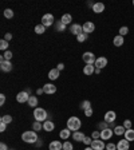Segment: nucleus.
<instances>
[{
	"label": "nucleus",
	"instance_id": "27",
	"mask_svg": "<svg viewBox=\"0 0 134 150\" xmlns=\"http://www.w3.org/2000/svg\"><path fill=\"white\" fill-rule=\"evenodd\" d=\"M27 103L30 105V107H38V98H36V96H34V95H31Z\"/></svg>",
	"mask_w": 134,
	"mask_h": 150
},
{
	"label": "nucleus",
	"instance_id": "30",
	"mask_svg": "<svg viewBox=\"0 0 134 150\" xmlns=\"http://www.w3.org/2000/svg\"><path fill=\"white\" fill-rule=\"evenodd\" d=\"M35 32L38 34V35H42V34H44V32H46V27L40 23V24L35 26Z\"/></svg>",
	"mask_w": 134,
	"mask_h": 150
},
{
	"label": "nucleus",
	"instance_id": "48",
	"mask_svg": "<svg viewBox=\"0 0 134 150\" xmlns=\"http://www.w3.org/2000/svg\"><path fill=\"white\" fill-rule=\"evenodd\" d=\"M0 150H10V149H8V146H7L4 142H1V144H0Z\"/></svg>",
	"mask_w": 134,
	"mask_h": 150
},
{
	"label": "nucleus",
	"instance_id": "53",
	"mask_svg": "<svg viewBox=\"0 0 134 150\" xmlns=\"http://www.w3.org/2000/svg\"><path fill=\"white\" fill-rule=\"evenodd\" d=\"M85 150H93V147H91V146H87V147H86V149H85Z\"/></svg>",
	"mask_w": 134,
	"mask_h": 150
},
{
	"label": "nucleus",
	"instance_id": "35",
	"mask_svg": "<svg viewBox=\"0 0 134 150\" xmlns=\"http://www.w3.org/2000/svg\"><path fill=\"white\" fill-rule=\"evenodd\" d=\"M77 40L79 42V43H83L85 40H87V34H85V32H82V34H79V35L77 36Z\"/></svg>",
	"mask_w": 134,
	"mask_h": 150
},
{
	"label": "nucleus",
	"instance_id": "13",
	"mask_svg": "<svg viewBox=\"0 0 134 150\" xmlns=\"http://www.w3.org/2000/svg\"><path fill=\"white\" fill-rule=\"evenodd\" d=\"M115 119H117V114H115V111H113V110H109L105 114V122H107V123H113Z\"/></svg>",
	"mask_w": 134,
	"mask_h": 150
},
{
	"label": "nucleus",
	"instance_id": "18",
	"mask_svg": "<svg viewBox=\"0 0 134 150\" xmlns=\"http://www.w3.org/2000/svg\"><path fill=\"white\" fill-rule=\"evenodd\" d=\"M54 129H55V125H54V122L52 121H44L43 122V130H46V131H54Z\"/></svg>",
	"mask_w": 134,
	"mask_h": 150
},
{
	"label": "nucleus",
	"instance_id": "17",
	"mask_svg": "<svg viewBox=\"0 0 134 150\" xmlns=\"http://www.w3.org/2000/svg\"><path fill=\"white\" fill-rule=\"evenodd\" d=\"M70 31L73 32V35L78 36L79 34H82V32H83V28H82V26H80V24H73V26H71V28H70Z\"/></svg>",
	"mask_w": 134,
	"mask_h": 150
},
{
	"label": "nucleus",
	"instance_id": "4",
	"mask_svg": "<svg viewBox=\"0 0 134 150\" xmlns=\"http://www.w3.org/2000/svg\"><path fill=\"white\" fill-rule=\"evenodd\" d=\"M54 22H55V19L51 13H46V15H43V18H42V24L44 27H51L52 24H54Z\"/></svg>",
	"mask_w": 134,
	"mask_h": 150
},
{
	"label": "nucleus",
	"instance_id": "2",
	"mask_svg": "<svg viewBox=\"0 0 134 150\" xmlns=\"http://www.w3.org/2000/svg\"><path fill=\"white\" fill-rule=\"evenodd\" d=\"M22 139L26 142V144H35L36 141L39 139L38 138V134H36V131H24L22 134Z\"/></svg>",
	"mask_w": 134,
	"mask_h": 150
},
{
	"label": "nucleus",
	"instance_id": "37",
	"mask_svg": "<svg viewBox=\"0 0 134 150\" xmlns=\"http://www.w3.org/2000/svg\"><path fill=\"white\" fill-rule=\"evenodd\" d=\"M129 34V28L128 27H121V28H119V35L121 36H125V35H128Z\"/></svg>",
	"mask_w": 134,
	"mask_h": 150
},
{
	"label": "nucleus",
	"instance_id": "45",
	"mask_svg": "<svg viewBox=\"0 0 134 150\" xmlns=\"http://www.w3.org/2000/svg\"><path fill=\"white\" fill-rule=\"evenodd\" d=\"M85 115H86V117H91V115H93V109L85 110Z\"/></svg>",
	"mask_w": 134,
	"mask_h": 150
},
{
	"label": "nucleus",
	"instance_id": "40",
	"mask_svg": "<svg viewBox=\"0 0 134 150\" xmlns=\"http://www.w3.org/2000/svg\"><path fill=\"white\" fill-rule=\"evenodd\" d=\"M3 56H4V59H6V61H11V58H12V52L8 50V51H6L3 54Z\"/></svg>",
	"mask_w": 134,
	"mask_h": 150
},
{
	"label": "nucleus",
	"instance_id": "33",
	"mask_svg": "<svg viewBox=\"0 0 134 150\" xmlns=\"http://www.w3.org/2000/svg\"><path fill=\"white\" fill-rule=\"evenodd\" d=\"M80 109L82 110L91 109V102H90V101H83V102L80 103Z\"/></svg>",
	"mask_w": 134,
	"mask_h": 150
},
{
	"label": "nucleus",
	"instance_id": "36",
	"mask_svg": "<svg viewBox=\"0 0 134 150\" xmlns=\"http://www.w3.org/2000/svg\"><path fill=\"white\" fill-rule=\"evenodd\" d=\"M63 150H74L73 144H71V142H68V141H66V142L63 144Z\"/></svg>",
	"mask_w": 134,
	"mask_h": 150
},
{
	"label": "nucleus",
	"instance_id": "28",
	"mask_svg": "<svg viewBox=\"0 0 134 150\" xmlns=\"http://www.w3.org/2000/svg\"><path fill=\"white\" fill-rule=\"evenodd\" d=\"M8 46H10V43H8V42L6 40V39H1V40H0V50H1V51H8Z\"/></svg>",
	"mask_w": 134,
	"mask_h": 150
},
{
	"label": "nucleus",
	"instance_id": "21",
	"mask_svg": "<svg viewBox=\"0 0 134 150\" xmlns=\"http://www.w3.org/2000/svg\"><path fill=\"white\" fill-rule=\"evenodd\" d=\"M113 130H114V134L115 135H123L125 134V131H126V129L123 127V125H118V126H115L114 129H113Z\"/></svg>",
	"mask_w": 134,
	"mask_h": 150
},
{
	"label": "nucleus",
	"instance_id": "24",
	"mask_svg": "<svg viewBox=\"0 0 134 150\" xmlns=\"http://www.w3.org/2000/svg\"><path fill=\"white\" fill-rule=\"evenodd\" d=\"M113 44H114L115 47H121V46L123 44V36H121V35L114 36V39H113Z\"/></svg>",
	"mask_w": 134,
	"mask_h": 150
},
{
	"label": "nucleus",
	"instance_id": "43",
	"mask_svg": "<svg viewBox=\"0 0 134 150\" xmlns=\"http://www.w3.org/2000/svg\"><path fill=\"white\" fill-rule=\"evenodd\" d=\"M109 125H110V123H107V122H101V123H99L98 126H99L101 129H102V130H105V129H107V127H109Z\"/></svg>",
	"mask_w": 134,
	"mask_h": 150
},
{
	"label": "nucleus",
	"instance_id": "51",
	"mask_svg": "<svg viewBox=\"0 0 134 150\" xmlns=\"http://www.w3.org/2000/svg\"><path fill=\"white\" fill-rule=\"evenodd\" d=\"M43 93H44V90H43V89H39L38 91H36V94H38V95H42Z\"/></svg>",
	"mask_w": 134,
	"mask_h": 150
},
{
	"label": "nucleus",
	"instance_id": "22",
	"mask_svg": "<svg viewBox=\"0 0 134 150\" xmlns=\"http://www.w3.org/2000/svg\"><path fill=\"white\" fill-rule=\"evenodd\" d=\"M59 73H61V71L58 70V68H52V70H50V73H48V78L51 80L58 79V78H59Z\"/></svg>",
	"mask_w": 134,
	"mask_h": 150
},
{
	"label": "nucleus",
	"instance_id": "1",
	"mask_svg": "<svg viewBox=\"0 0 134 150\" xmlns=\"http://www.w3.org/2000/svg\"><path fill=\"white\" fill-rule=\"evenodd\" d=\"M34 118H35V121H38V122H44V121H47L48 114L44 109H42V107H35V109H34Z\"/></svg>",
	"mask_w": 134,
	"mask_h": 150
},
{
	"label": "nucleus",
	"instance_id": "3",
	"mask_svg": "<svg viewBox=\"0 0 134 150\" xmlns=\"http://www.w3.org/2000/svg\"><path fill=\"white\" fill-rule=\"evenodd\" d=\"M80 126H82V122L78 117H71L67 121V129H70L71 131H78L80 129Z\"/></svg>",
	"mask_w": 134,
	"mask_h": 150
},
{
	"label": "nucleus",
	"instance_id": "14",
	"mask_svg": "<svg viewBox=\"0 0 134 150\" xmlns=\"http://www.w3.org/2000/svg\"><path fill=\"white\" fill-rule=\"evenodd\" d=\"M43 90H44V93L48 94V95H51V94H55L56 93V86L52 85V83H47L43 86Z\"/></svg>",
	"mask_w": 134,
	"mask_h": 150
},
{
	"label": "nucleus",
	"instance_id": "23",
	"mask_svg": "<svg viewBox=\"0 0 134 150\" xmlns=\"http://www.w3.org/2000/svg\"><path fill=\"white\" fill-rule=\"evenodd\" d=\"M85 137H86V135L83 134V133H80V131H74L73 133V139L78 141V142H83Z\"/></svg>",
	"mask_w": 134,
	"mask_h": 150
},
{
	"label": "nucleus",
	"instance_id": "34",
	"mask_svg": "<svg viewBox=\"0 0 134 150\" xmlns=\"http://www.w3.org/2000/svg\"><path fill=\"white\" fill-rule=\"evenodd\" d=\"M4 18H7V19H12L13 18V11L11 10V8L4 10Z\"/></svg>",
	"mask_w": 134,
	"mask_h": 150
},
{
	"label": "nucleus",
	"instance_id": "10",
	"mask_svg": "<svg viewBox=\"0 0 134 150\" xmlns=\"http://www.w3.org/2000/svg\"><path fill=\"white\" fill-rule=\"evenodd\" d=\"M82 28H83V32L85 34H91V32H94V30H95V24H94L93 22H86L85 24L82 26Z\"/></svg>",
	"mask_w": 134,
	"mask_h": 150
},
{
	"label": "nucleus",
	"instance_id": "49",
	"mask_svg": "<svg viewBox=\"0 0 134 150\" xmlns=\"http://www.w3.org/2000/svg\"><path fill=\"white\" fill-rule=\"evenodd\" d=\"M34 145H36V146H38V147H40L42 145H43V141H42V139H38V141H36V142H35V144H34Z\"/></svg>",
	"mask_w": 134,
	"mask_h": 150
},
{
	"label": "nucleus",
	"instance_id": "5",
	"mask_svg": "<svg viewBox=\"0 0 134 150\" xmlns=\"http://www.w3.org/2000/svg\"><path fill=\"white\" fill-rule=\"evenodd\" d=\"M82 59H83V62H85L86 64H94V63H95V61H97L95 55H94L93 52H90V51L85 52V54H83V56H82Z\"/></svg>",
	"mask_w": 134,
	"mask_h": 150
},
{
	"label": "nucleus",
	"instance_id": "42",
	"mask_svg": "<svg viewBox=\"0 0 134 150\" xmlns=\"http://www.w3.org/2000/svg\"><path fill=\"white\" fill-rule=\"evenodd\" d=\"M91 138H93V139H98V138H101V131H93Z\"/></svg>",
	"mask_w": 134,
	"mask_h": 150
},
{
	"label": "nucleus",
	"instance_id": "15",
	"mask_svg": "<svg viewBox=\"0 0 134 150\" xmlns=\"http://www.w3.org/2000/svg\"><path fill=\"white\" fill-rule=\"evenodd\" d=\"M94 73H95V66L94 64H86L83 67V74L85 75H93Z\"/></svg>",
	"mask_w": 134,
	"mask_h": 150
},
{
	"label": "nucleus",
	"instance_id": "44",
	"mask_svg": "<svg viewBox=\"0 0 134 150\" xmlns=\"http://www.w3.org/2000/svg\"><path fill=\"white\" fill-rule=\"evenodd\" d=\"M6 102V95L4 94H0V106H3Z\"/></svg>",
	"mask_w": 134,
	"mask_h": 150
},
{
	"label": "nucleus",
	"instance_id": "6",
	"mask_svg": "<svg viewBox=\"0 0 134 150\" xmlns=\"http://www.w3.org/2000/svg\"><path fill=\"white\" fill-rule=\"evenodd\" d=\"M30 96L31 95H30L26 90H24V91H20V93L16 95V101H18L19 103H26V102H28Z\"/></svg>",
	"mask_w": 134,
	"mask_h": 150
},
{
	"label": "nucleus",
	"instance_id": "39",
	"mask_svg": "<svg viewBox=\"0 0 134 150\" xmlns=\"http://www.w3.org/2000/svg\"><path fill=\"white\" fill-rule=\"evenodd\" d=\"M83 144L87 145V146H90V145L93 144V138H91V137H87V135H86V137H85V139H83Z\"/></svg>",
	"mask_w": 134,
	"mask_h": 150
},
{
	"label": "nucleus",
	"instance_id": "55",
	"mask_svg": "<svg viewBox=\"0 0 134 150\" xmlns=\"http://www.w3.org/2000/svg\"><path fill=\"white\" fill-rule=\"evenodd\" d=\"M10 150H13V149H10Z\"/></svg>",
	"mask_w": 134,
	"mask_h": 150
},
{
	"label": "nucleus",
	"instance_id": "25",
	"mask_svg": "<svg viewBox=\"0 0 134 150\" xmlns=\"http://www.w3.org/2000/svg\"><path fill=\"white\" fill-rule=\"evenodd\" d=\"M61 22L67 26V24H70V23L73 22V16H71L70 13H64V15L61 18Z\"/></svg>",
	"mask_w": 134,
	"mask_h": 150
},
{
	"label": "nucleus",
	"instance_id": "46",
	"mask_svg": "<svg viewBox=\"0 0 134 150\" xmlns=\"http://www.w3.org/2000/svg\"><path fill=\"white\" fill-rule=\"evenodd\" d=\"M7 129V123H3V122H0V131L3 133V131H6Z\"/></svg>",
	"mask_w": 134,
	"mask_h": 150
},
{
	"label": "nucleus",
	"instance_id": "50",
	"mask_svg": "<svg viewBox=\"0 0 134 150\" xmlns=\"http://www.w3.org/2000/svg\"><path fill=\"white\" fill-rule=\"evenodd\" d=\"M58 70H59V71H62V70H63V68H64V64L63 63H59V64H58Z\"/></svg>",
	"mask_w": 134,
	"mask_h": 150
},
{
	"label": "nucleus",
	"instance_id": "19",
	"mask_svg": "<svg viewBox=\"0 0 134 150\" xmlns=\"http://www.w3.org/2000/svg\"><path fill=\"white\" fill-rule=\"evenodd\" d=\"M91 10H93L95 13H101V12L105 11V4L103 3H94V6H93Z\"/></svg>",
	"mask_w": 134,
	"mask_h": 150
},
{
	"label": "nucleus",
	"instance_id": "41",
	"mask_svg": "<svg viewBox=\"0 0 134 150\" xmlns=\"http://www.w3.org/2000/svg\"><path fill=\"white\" fill-rule=\"evenodd\" d=\"M106 150H117V145L110 142V144L106 145Z\"/></svg>",
	"mask_w": 134,
	"mask_h": 150
},
{
	"label": "nucleus",
	"instance_id": "9",
	"mask_svg": "<svg viewBox=\"0 0 134 150\" xmlns=\"http://www.w3.org/2000/svg\"><path fill=\"white\" fill-rule=\"evenodd\" d=\"M94 66H95L97 68H105L106 66H107V58H105V56L97 58V61H95V63H94Z\"/></svg>",
	"mask_w": 134,
	"mask_h": 150
},
{
	"label": "nucleus",
	"instance_id": "20",
	"mask_svg": "<svg viewBox=\"0 0 134 150\" xmlns=\"http://www.w3.org/2000/svg\"><path fill=\"white\" fill-rule=\"evenodd\" d=\"M125 139H128L129 142H133L134 141V130L133 129H128V130L125 131Z\"/></svg>",
	"mask_w": 134,
	"mask_h": 150
},
{
	"label": "nucleus",
	"instance_id": "31",
	"mask_svg": "<svg viewBox=\"0 0 134 150\" xmlns=\"http://www.w3.org/2000/svg\"><path fill=\"white\" fill-rule=\"evenodd\" d=\"M32 129H34V131H40V130H43V123H42V122L35 121L34 123H32Z\"/></svg>",
	"mask_w": 134,
	"mask_h": 150
},
{
	"label": "nucleus",
	"instance_id": "16",
	"mask_svg": "<svg viewBox=\"0 0 134 150\" xmlns=\"http://www.w3.org/2000/svg\"><path fill=\"white\" fill-rule=\"evenodd\" d=\"M50 150H62L63 149V144H62L61 141H52L50 146H48Z\"/></svg>",
	"mask_w": 134,
	"mask_h": 150
},
{
	"label": "nucleus",
	"instance_id": "12",
	"mask_svg": "<svg viewBox=\"0 0 134 150\" xmlns=\"http://www.w3.org/2000/svg\"><path fill=\"white\" fill-rule=\"evenodd\" d=\"M0 68H1V71H4V73H10V71L12 70V63H11V61H1L0 62Z\"/></svg>",
	"mask_w": 134,
	"mask_h": 150
},
{
	"label": "nucleus",
	"instance_id": "8",
	"mask_svg": "<svg viewBox=\"0 0 134 150\" xmlns=\"http://www.w3.org/2000/svg\"><path fill=\"white\" fill-rule=\"evenodd\" d=\"M113 134H114V130H113L111 127H107V129H105V130H101V139L107 141L113 137Z\"/></svg>",
	"mask_w": 134,
	"mask_h": 150
},
{
	"label": "nucleus",
	"instance_id": "29",
	"mask_svg": "<svg viewBox=\"0 0 134 150\" xmlns=\"http://www.w3.org/2000/svg\"><path fill=\"white\" fill-rule=\"evenodd\" d=\"M55 28H56V31L58 32H63L64 30H66V24H63V23L59 20V22H56L55 23Z\"/></svg>",
	"mask_w": 134,
	"mask_h": 150
},
{
	"label": "nucleus",
	"instance_id": "26",
	"mask_svg": "<svg viewBox=\"0 0 134 150\" xmlns=\"http://www.w3.org/2000/svg\"><path fill=\"white\" fill-rule=\"evenodd\" d=\"M70 134H71L70 129H62L61 133H59V137H61L62 139H67V138L70 137Z\"/></svg>",
	"mask_w": 134,
	"mask_h": 150
},
{
	"label": "nucleus",
	"instance_id": "38",
	"mask_svg": "<svg viewBox=\"0 0 134 150\" xmlns=\"http://www.w3.org/2000/svg\"><path fill=\"white\" fill-rule=\"evenodd\" d=\"M131 125H133V123H131L130 119H125V121H123V127L126 129V130H128V129H131Z\"/></svg>",
	"mask_w": 134,
	"mask_h": 150
},
{
	"label": "nucleus",
	"instance_id": "11",
	"mask_svg": "<svg viewBox=\"0 0 134 150\" xmlns=\"http://www.w3.org/2000/svg\"><path fill=\"white\" fill-rule=\"evenodd\" d=\"M130 149V142L128 139H121L117 142V150H129Z\"/></svg>",
	"mask_w": 134,
	"mask_h": 150
},
{
	"label": "nucleus",
	"instance_id": "32",
	"mask_svg": "<svg viewBox=\"0 0 134 150\" xmlns=\"http://www.w3.org/2000/svg\"><path fill=\"white\" fill-rule=\"evenodd\" d=\"M0 122H3V123H11L12 122V117L11 115H3L1 118H0Z\"/></svg>",
	"mask_w": 134,
	"mask_h": 150
},
{
	"label": "nucleus",
	"instance_id": "47",
	"mask_svg": "<svg viewBox=\"0 0 134 150\" xmlns=\"http://www.w3.org/2000/svg\"><path fill=\"white\" fill-rule=\"evenodd\" d=\"M4 39H6L7 42H10L11 39H12V34H10V32H7L6 35H4Z\"/></svg>",
	"mask_w": 134,
	"mask_h": 150
},
{
	"label": "nucleus",
	"instance_id": "52",
	"mask_svg": "<svg viewBox=\"0 0 134 150\" xmlns=\"http://www.w3.org/2000/svg\"><path fill=\"white\" fill-rule=\"evenodd\" d=\"M99 73H101V68H97L95 67V74H99Z\"/></svg>",
	"mask_w": 134,
	"mask_h": 150
},
{
	"label": "nucleus",
	"instance_id": "54",
	"mask_svg": "<svg viewBox=\"0 0 134 150\" xmlns=\"http://www.w3.org/2000/svg\"><path fill=\"white\" fill-rule=\"evenodd\" d=\"M133 6H134V0H133Z\"/></svg>",
	"mask_w": 134,
	"mask_h": 150
},
{
	"label": "nucleus",
	"instance_id": "7",
	"mask_svg": "<svg viewBox=\"0 0 134 150\" xmlns=\"http://www.w3.org/2000/svg\"><path fill=\"white\" fill-rule=\"evenodd\" d=\"M93 147V150H105L106 149V145L102 139H93V144L90 145Z\"/></svg>",
	"mask_w": 134,
	"mask_h": 150
}]
</instances>
